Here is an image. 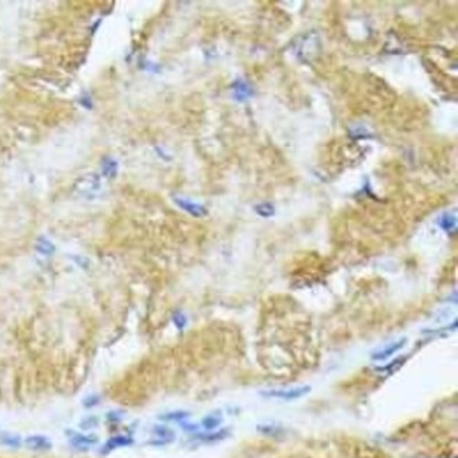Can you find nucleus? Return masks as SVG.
<instances>
[{"label": "nucleus", "mask_w": 458, "mask_h": 458, "mask_svg": "<svg viewBox=\"0 0 458 458\" xmlns=\"http://www.w3.org/2000/svg\"><path fill=\"white\" fill-rule=\"evenodd\" d=\"M65 436L68 437L69 445L74 450L81 451V453H86L92 445H96L99 443V436L92 434V433H86L85 434V433H79V431H75L72 429H66L65 430Z\"/></svg>", "instance_id": "nucleus-1"}, {"label": "nucleus", "mask_w": 458, "mask_h": 458, "mask_svg": "<svg viewBox=\"0 0 458 458\" xmlns=\"http://www.w3.org/2000/svg\"><path fill=\"white\" fill-rule=\"evenodd\" d=\"M311 388L309 385H305V386L288 388V389H268V391H261L260 393L265 398H272V399L294 400L308 395L311 392Z\"/></svg>", "instance_id": "nucleus-2"}, {"label": "nucleus", "mask_w": 458, "mask_h": 458, "mask_svg": "<svg viewBox=\"0 0 458 458\" xmlns=\"http://www.w3.org/2000/svg\"><path fill=\"white\" fill-rule=\"evenodd\" d=\"M134 439L131 436H124V434H117V436H113L110 439L106 440V443L99 448V454L100 456H109L110 453H113L114 450L117 448H123V447H129V445H133Z\"/></svg>", "instance_id": "nucleus-3"}, {"label": "nucleus", "mask_w": 458, "mask_h": 458, "mask_svg": "<svg viewBox=\"0 0 458 458\" xmlns=\"http://www.w3.org/2000/svg\"><path fill=\"white\" fill-rule=\"evenodd\" d=\"M174 202L178 207H180L183 212H186L188 214H191L193 217H205L207 216V209L203 205H199L196 202H192L186 197H180V196H174Z\"/></svg>", "instance_id": "nucleus-4"}, {"label": "nucleus", "mask_w": 458, "mask_h": 458, "mask_svg": "<svg viewBox=\"0 0 458 458\" xmlns=\"http://www.w3.org/2000/svg\"><path fill=\"white\" fill-rule=\"evenodd\" d=\"M23 444L31 451H38V453H45V451H49L52 448V442L49 440V437L43 436V434L27 436L23 440Z\"/></svg>", "instance_id": "nucleus-5"}, {"label": "nucleus", "mask_w": 458, "mask_h": 458, "mask_svg": "<svg viewBox=\"0 0 458 458\" xmlns=\"http://www.w3.org/2000/svg\"><path fill=\"white\" fill-rule=\"evenodd\" d=\"M406 343H408V340H406L405 337L398 341H393V343L385 345L382 350H378V351L372 353V354H371V358H372L374 361H385V360L391 358L395 353H398L400 348H403Z\"/></svg>", "instance_id": "nucleus-6"}, {"label": "nucleus", "mask_w": 458, "mask_h": 458, "mask_svg": "<svg viewBox=\"0 0 458 458\" xmlns=\"http://www.w3.org/2000/svg\"><path fill=\"white\" fill-rule=\"evenodd\" d=\"M230 436L229 429L222 430H212V431H205V433H195L192 436L193 440L202 442V443H216V442H222L224 439H227Z\"/></svg>", "instance_id": "nucleus-7"}, {"label": "nucleus", "mask_w": 458, "mask_h": 458, "mask_svg": "<svg viewBox=\"0 0 458 458\" xmlns=\"http://www.w3.org/2000/svg\"><path fill=\"white\" fill-rule=\"evenodd\" d=\"M231 90H233V98L238 102L247 100L252 95L251 86L247 82H244L243 79H237L236 82L231 85Z\"/></svg>", "instance_id": "nucleus-8"}, {"label": "nucleus", "mask_w": 458, "mask_h": 458, "mask_svg": "<svg viewBox=\"0 0 458 458\" xmlns=\"http://www.w3.org/2000/svg\"><path fill=\"white\" fill-rule=\"evenodd\" d=\"M151 433L154 434L155 439H160L164 440L166 443H172L175 440V431L172 429H169L168 426H164V425H157L151 429Z\"/></svg>", "instance_id": "nucleus-9"}, {"label": "nucleus", "mask_w": 458, "mask_h": 458, "mask_svg": "<svg viewBox=\"0 0 458 458\" xmlns=\"http://www.w3.org/2000/svg\"><path fill=\"white\" fill-rule=\"evenodd\" d=\"M0 444L9 448H20L23 445V439L10 431H3L0 433Z\"/></svg>", "instance_id": "nucleus-10"}, {"label": "nucleus", "mask_w": 458, "mask_h": 458, "mask_svg": "<svg viewBox=\"0 0 458 458\" xmlns=\"http://www.w3.org/2000/svg\"><path fill=\"white\" fill-rule=\"evenodd\" d=\"M437 224L447 233H454L457 230V217L451 213H443L439 219Z\"/></svg>", "instance_id": "nucleus-11"}, {"label": "nucleus", "mask_w": 458, "mask_h": 458, "mask_svg": "<svg viewBox=\"0 0 458 458\" xmlns=\"http://www.w3.org/2000/svg\"><path fill=\"white\" fill-rule=\"evenodd\" d=\"M223 419L220 412H214V413H210L205 416L200 422V426L206 431H212V430H216L220 425H222Z\"/></svg>", "instance_id": "nucleus-12"}, {"label": "nucleus", "mask_w": 458, "mask_h": 458, "mask_svg": "<svg viewBox=\"0 0 458 458\" xmlns=\"http://www.w3.org/2000/svg\"><path fill=\"white\" fill-rule=\"evenodd\" d=\"M117 163H116L112 157H104L103 160H102V174H103V177L110 178V179L116 178V175H117Z\"/></svg>", "instance_id": "nucleus-13"}, {"label": "nucleus", "mask_w": 458, "mask_h": 458, "mask_svg": "<svg viewBox=\"0 0 458 458\" xmlns=\"http://www.w3.org/2000/svg\"><path fill=\"white\" fill-rule=\"evenodd\" d=\"M100 425V417L96 414H88L85 416L81 422H79V429L83 431H90V430L99 427Z\"/></svg>", "instance_id": "nucleus-14"}, {"label": "nucleus", "mask_w": 458, "mask_h": 458, "mask_svg": "<svg viewBox=\"0 0 458 458\" xmlns=\"http://www.w3.org/2000/svg\"><path fill=\"white\" fill-rule=\"evenodd\" d=\"M191 416L189 412H185V410H174V412H168V413H164L161 416H158L160 420L163 422H182L185 419H188Z\"/></svg>", "instance_id": "nucleus-15"}, {"label": "nucleus", "mask_w": 458, "mask_h": 458, "mask_svg": "<svg viewBox=\"0 0 458 458\" xmlns=\"http://www.w3.org/2000/svg\"><path fill=\"white\" fill-rule=\"evenodd\" d=\"M35 248H37V251L44 254V255H51V254H54V251H55L54 244H52L51 241H48L44 237H41V238L37 241Z\"/></svg>", "instance_id": "nucleus-16"}, {"label": "nucleus", "mask_w": 458, "mask_h": 458, "mask_svg": "<svg viewBox=\"0 0 458 458\" xmlns=\"http://www.w3.org/2000/svg\"><path fill=\"white\" fill-rule=\"evenodd\" d=\"M102 403V396L98 393H90L82 399V408L83 409H93Z\"/></svg>", "instance_id": "nucleus-17"}, {"label": "nucleus", "mask_w": 458, "mask_h": 458, "mask_svg": "<svg viewBox=\"0 0 458 458\" xmlns=\"http://www.w3.org/2000/svg\"><path fill=\"white\" fill-rule=\"evenodd\" d=\"M255 213L260 214L261 217H272L275 214V207L272 206L271 203H261V205H257L254 207Z\"/></svg>", "instance_id": "nucleus-18"}, {"label": "nucleus", "mask_w": 458, "mask_h": 458, "mask_svg": "<svg viewBox=\"0 0 458 458\" xmlns=\"http://www.w3.org/2000/svg\"><path fill=\"white\" fill-rule=\"evenodd\" d=\"M172 323L175 325L177 328L179 330H183L186 325H188V317L182 313V311H174L172 314Z\"/></svg>", "instance_id": "nucleus-19"}, {"label": "nucleus", "mask_w": 458, "mask_h": 458, "mask_svg": "<svg viewBox=\"0 0 458 458\" xmlns=\"http://www.w3.org/2000/svg\"><path fill=\"white\" fill-rule=\"evenodd\" d=\"M121 420V413L118 410H110L106 413V422L107 423H118Z\"/></svg>", "instance_id": "nucleus-20"}, {"label": "nucleus", "mask_w": 458, "mask_h": 458, "mask_svg": "<svg viewBox=\"0 0 458 458\" xmlns=\"http://www.w3.org/2000/svg\"><path fill=\"white\" fill-rule=\"evenodd\" d=\"M74 261L78 264V265L81 266L82 269H89V266H90V262H89V260L86 257H81V255H75L74 257Z\"/></svg>", "instance_id": "nucleus-21"}, {"label": "nucleus", "mask_w": 458, "mask_h": 458, "mask_svg": "<svg viewBox=\"0 0 458 458\" xmlns=\"http://www.w3.org/2000/svg\"><path fill=\"white\" fill-rule=\"evenodd\" d=\"M81 104H82V106H83L85 109H88V110H90V109L93 107V103H92V98L89 96V93L83 95V96L81 98Z\"/></svg>", "instance_id": "nucleus-22"}, {"label": "nucleus", "mask_w": 458, "mask_h": 458, "mask_svg": "<svg viewBox=\"0 0 458 458\" xmlns=\"http://www.w3.org/2000/svg\"><path fill=\"white\" fill-rule=\"evenodd\" d=\"M182 426V429L185 430V431H188V433H197L199 431V425H192V423H182L180 425Z\"/></svg>", "instance_id": "nucleus-23"}]
</instances>
